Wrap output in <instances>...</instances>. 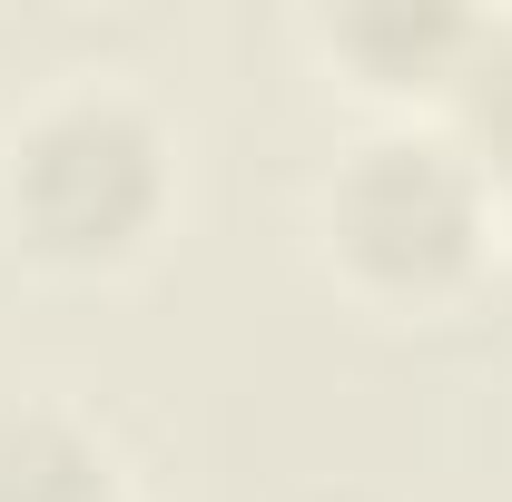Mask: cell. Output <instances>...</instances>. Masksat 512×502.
<instances>
[{
	"instance_id": "obj_2",
	"label": "cell",
	"mask_w": 512,
	"mask_h": 502,
	"mask_svg": "<svg viewBox=\"0 0 512 502\" xmlns=\"http://www.w3.org/2000/svg\"><path fill=\"white\" fill-rule=\"evenodd\" d=\"M306 237L365 315H453L503 247V207L444 119H384L316 178Z\"/></svg>"
},
{
	"instance_id": "obj_3",
	"label": "cell",
	"mask_w": 512,
	"mask_h": 502,
	"mask_svg": "<svg viewBox=\"0 0 512 502\" xmlns=\"http://www.w3.org/2000/svg\"><path fill=\"white\" fill-rule=\"evenodd\" d=\"M296 40L325 50L355 99H384L394 119H414V109L444 119V99L463 89V69H473L483 10H404V0H365V10H316Z\"/></svg>"
},
{
	"instance_id": "obj_5",
	"label": "cell",
	"mask_w": 512,
	"mask_h": 502,
	"mask_svg": "<svg viewBox=\"0 0 512 502\" xmlns=\"http://www.w3.org/2000/svg\"><path fill=\"white\" fill-rule=\"evenodd\" d=\"M444 128L463 138V158L493 178V207H503V237H512V20H483L473 69L444 99Z\"/></svg>"
},
{
	"instance_id": "obj_4",
	"label": "cell",
	"mask_w": 512,
	"mask_h": 502,
	"mask_svg": "<svg viewBox=\"0 0 512 502\" xmlns=\"http://www.w3.org/2000/svg\"><path fill=\"white\" fill-rule=\"evenodd\" d=\"M0 502H138V483L89 414L0 404Z\"/></svg>"
},
{
	"instance_id": "obj_1",
	"label": "cell",
	"mask_w": 512,
	"mask_h": 502,
	"mask_svg": "<svg viewBox=\"0 0 512 502\" xmlns=\"http://www.w3.org/2000/svg\"><path fill=\"white\" fill-rule=\"evenodd\" d=\"M178 207V138L128 79H50L0 128V247L40 276H119Z\"/></svg>"
}]
</instances>
